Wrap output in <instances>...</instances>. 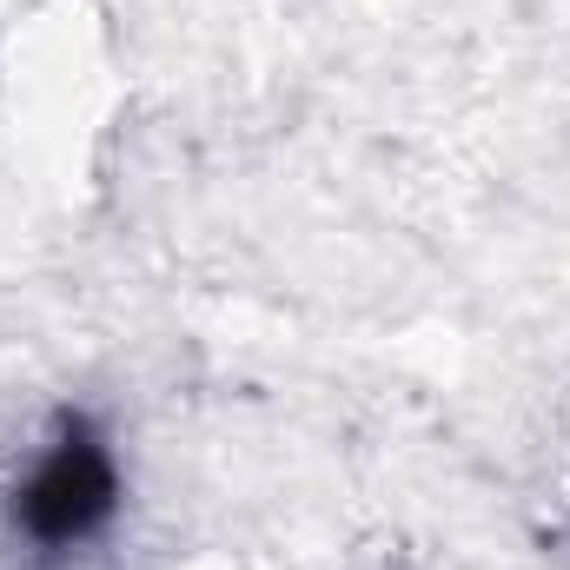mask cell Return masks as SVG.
I'll use <instances>...</instances> for the list:
<instances>
[{"mask_svg": "<svg viewBox=\"0 0 570 570\" xmlns=\"http://www.w3.org/2000/svg\"><path fill=\"white\" fill-rule=\"evenodd\" d=\"M127 498L134 478L114 425L94 405H53L27 464L0 491L7 551L27 570H73L114 544V531L127 524Z\"/></svg>", "mask_w": 570, "mask_h": 570, "instance_id": "cell-1", "label": "cell"}]
</instances>
